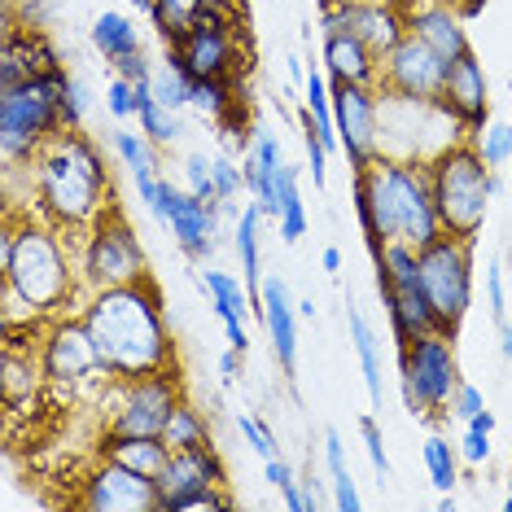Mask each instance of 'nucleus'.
Instances as JSON below:
<instances>
[{
	"mask_svg": "<svg viewBox=\"0 0 512 512\" xmlns=\"http://www.w3.org/2000/svg\"><path fill=\"white\" fill-rule=\"evenodd\" d=\"M372 267H377V298L386 302L394 346H407L421 333H434L438 324H434V307H429L425 285H421L416 250L403 246V241H390V246L372 259Z\"/></svg>",
	"mask_w": 512,
	"mask_h": 512,
	"instance_id": "obj_10",
	"label": "nucleus"
},
{
	"mask_svg": "<svg viewBox=\"0 0 512 512\" xmlns=\"http://www.w3.org/2000/svg\"><path fill=\"white\" fill-rule=\"evenodd\" d=\"M504 508L512 512V477H508V495H504Z\"/></svg>",
	"mask_w": 512,
	"mask_h": 512,
	"instance_id": "obj_59",
	"label": "nucleus"
},
{
	"mask_svg": "<svg viewBox=\"0 0 512 512\" xmlns=\"http://www.w3.org/2000/svg\"><path fill=\"white\" fill-rule=\"evenodd\" d=\"M346 329H351V346H355L359 372H364V390H368L372 407L381 412V399H386V390H381V342H377V333H372V324L364 320V311H359L355 302H346Z\"/></svg>",
	"mask_w": 512,
	"mask_h": 512,
	"instance_id": "obj_29",
	"label": "nucleus"
},
{
	"mask_svg": "<svg viewBox=\"0 0 512 512\" xmlns=\"http://www.w3.org/2000/svg\"><path fill=\"white\" fill-rule=\"evenodd\" d=\"M320 62L333 84H377L381 57L351 31H324L320 36Z\"/></svg>",
	"mask_w": 512,
	"mask_h": 512,
	"instance_id": "obj_25",
	"label": "nucleus"
},
{
	"mask_svg": "<svg viewBox=\"0 0 512 512\" xmlns=\"http://www.w3.org/2000/svg\"><path fill=\"white\" fill-rule=\"evenodd\" d=\"M403 5V22L412 36H421L429 49H438L447 62H456L473 49L469 31H464V9H456L451 0H399Z\"/></svg>",
	"mask_w": 512,
	"mask_h": 512,
	"instance_id": "obj_20",
	"label": "nucleus"
},
{
	"mask_svg": "<svg viewBox=\"0 0 512 512\" xmlns=\"http://www.w3.org/2000/svg\"><path fill=\"white\" fill-rule=\"evenodd\" d=\"M451 5L464 9V14H477V9H482V0H451Z\"/></svg>",
	"mask_w": 512,
	"mask_h": 512,
	"instance_id": "obj_58",
	"label": "nucleus"
},
{
	"mask_svg": "<svg viewBox=\"0 0 512 512\" xmlns=\"http://www.w3.org/2000/svg\"><path fill=\"white\" fill-rule=\"evenodd\" d=\"M232 425H237V434L246 438V447H250L259 460L281 456V447H276V434H272V429H267L254 412H237V416H232Z\"/></svg>",
	"mask_w": 512,
	"mask_h": 512,
	"instance_id": "obj_42",
	"label": "nucleus"
},
{
	"mask_svg": "<svg viewBox=\"0 0 512 512\" xmlns=\"http://www.w3.org/2000/svg\"><path fill=\"white\" fill-rule=\"evenodd\" d=\"M237 499L228 495V486H211V491H202V495H189L176 512H228Z\"/></svg>",
	"mask_w": 512,
	"mask_h": 512,
	"instance_id": "obj_50",
	"label": "nucleus"
},
{
	"mask_svg": "<svg viewBox=\"0 0 512 512\" xmlns=\"http://www.w3.org/2000/svg\"><path fill=\"white\" fill-rule=\"evenodd\" d=\"M189 106L211 123H224L232 110H241V88L237 79H193Z\"/></svg>",
	"mask_w": 512,
	"mask_h": 512,
	"instance_id": "obj_36",
	"label": "nucleus"
},
{
	"mask_svg": "<svg viewBox=\"0 0 512 512\" xmlns=\"http://www.w3.org/2000/svg\"><path fill=\"white\" fill-rule=\"evenodd\" d=\"M460 381L464 377L451 333L434 329L399 346V394L412 416H447L451 394H456Z\"/></svg>",
	"mask_w": 512,
	"mask_h": 512,
	"instance_id": "obj_7",
	"label": "nucleus"
},
{
	"mask_svg": "<svg viewBox=\"0 0 512 512\" xmlns=\"http://www.w3.org/2000/svg\"><path fill=\"white\" fill-rule=\"evenodd\" d=\"M211 486H228V464L219 456L215 442L193 451H171L167 469L158 473V495H162V512H176L189 495H202Z\"/></svg>",
	"mask_w": 512,
	"mask_h": 512,
	"instance_id": "obj_19",
	"label": "nucleus"
},
{
	"mask_svg": "<svg viewBox=\"0 0 512 512\" xmlns=\"http://www.w3.org/2000/svg\"><path fill=\"white\" fill-rule=\"evenodd\" d=\"M429 189L438 202L442 232L477 241V232L486 228V211L499 197V176L469 141H456L429 158Z\"/></svg>",
	"mask_w": 512,
	"mask_h": 512,
	"instance_id": "obj_6",
	"label": "nucleus"
},
{
	"mask_svg": "<svg viewBox=\"0 0 512 512\" xmlns=\"http://www.w3.org/2000/svg\"><path fill=\"white\" fill-rule=\"evenodd\" d=\"M460 460L469 464V469H482V464H491V429L464 425V434H460Z\"/></svg>",
	"mask_w": 512,
	"mask_h": 512,
	"instance_id": "obj_47",
	"label": "nucleus"
},
{
	"mask_svg": "<svg viewBox=\"0 0 512 512\" xmlns=\"http://www.w3.org/2000/svg\"><path fill=\"white\" fill-rule=\"evenodd\" d=\"M359 434H364V447H368L372 473H377V482L386 486L394 469H390V451H386V438H381V425L372 421V416H359Z\"/></svg>",
	"mask_w": 512,
	"mask_h": 512,
	"instance_id": "obj_44",
	"label": "nucleus"
},
{
	"mask_svg": "<svg viewBox=\"0 0 512 512\" xmlns=\"http://www.w3.org/2000/svg\"><path fill=\"white\" fill-rule=\"evenodd\" d=\"M154 5H158V14L149 18V27H154L167 44L176 40L184 27H193L197 14H202V0H154Z\"/></svg>",
	"mask_w": 512,
	"mask_h": 512,
	"instance_id": "obj_39",
	"label": "nucleus"
},
{
	"mask_svg": "<svg viewBox=\"0 0 512 512\" xmlns=\"http://www.w3.org/2000/svg\"><path fill=\"white\" fill-rule=\"evenodd\" d=\"M320 267H324V272H342V250H337V246H324V254H320Z\"/></svg>",
	"mask_w": 512,
	"mask_h": 512,
	"instance_id": "obj_55",
	"label": "nucleus"
},
{
	"mask_svg": "<svg viewBox=\"0 0 512 512\" xmlns=\"http://www.w3.org/2000/svg\"><path fill=\"white\" fill-rule=\"evenodd\" d=\"M333 123L346 167L368 171L381 158V92L377 84H333Z\"/></svg>",
	"mask_w": 512,
	"mask_h": 512,
	"instance_id": "obj_15",
	"label": "nucleus"
},
{
	"mask_svg": "<svg viewBox=\"0 0 512 512\" xmlns=\"http://www.w3.org/2000/svg\"><path fill=\"white\" fill-rule=\"evenodd\" d=\"M263 211L254 202H246L237 211V224H232V246H237V259H241V281L250 285V294L259 298V285H263V246H259V228H263Z\"/></svg>",
	"mask_w": 512,
	"mask_h": 512,
	"instance_id": "obj_30",
	"label": "nucleus"
},
{
	"mask_svg": "<svg viewBox=\"0 0 512 512\" xmlns=\"http://www.w3.org/2000/svg\"><path fill=\"white\" fill-rule=\"evenodd\" d=\"M66 66H53L27 84L0 88V154H5V171H31L44 149L66 132L62 119V88H66Z\"/></svg>",
	"mask_w": 512,
	"mask_h": 512,
	"instance_id": "obj_5",
	"label": "nucleus"
},
{
	"mask_svg": "<svg viewBox=\"0 0 512 512\" xmlns=\"http://www.w3.org/2000/svg\"><path fill=\"white\" fill-rule=\"evenodd\" d=\"M31 197H36V215L57 224L62 232H88L101 215L114 206L110 167L101 145L79 127H66L44 154L31 162Z\"/></svg>",
	"mask_w": 512,
	"mask_h": 512,
	"instance_id": "obj_4",
	"label": "nucleus"
},
{
	"mask_svg": "<svg viewBox=\"0 0 512 512\" xmlns=\"http://www.w3.org/2000/svg\"><path fill=\"white\" fill-rule=\"evenodd\" d=\"M136 101H141V110H136V127H141V132H145L158 149L176 145L180 136H184V119H180V110L158 106L154 92H149V79H145V84H136Z\"/></svg>",
	"mask_w": 512,
	"mask_h": 512,
	"instance_id": "obj_31",
	"label": "nucleus"
},
{
	"mask_svg": "<svg viewBox=\"0 0 512 512\" xmlns=\"http://www.w3.org/2000/svg\"><path fill=\"white\" fill-rule=\"evenodd\" d=\"M285 154H281V141L272 132H254V145L250 154L241 158V171H246V193L250 202L276 224V211H281V176H285Z\"/></svg>",
	"mask_w": 512,
	"mask_h": 512,
	"instance_id": "obj_24",
	"label": "nucleus"
},
{
	"mask_svg": "<svg viewBox=\"0 0 512 512\" xmlns=\"http://www.w3.org/2000/svg\"><path fill=\"white\" fill-rule=\"evenodd\" d=\"M110 71L123 75V79H132V84H145V79L154 75V57H149V53H132V57H123V62H114Z\"/></svg>",
	"mask_w": 512,
	"mask_h": 512,
	"instance_id": "obj_51",
	"label": "nucleus"
},
{
	"mask_svg": "<svg viewBox=\"0 0 512 512\" xmlns=\"http://www.w3.org/2000/svg\"><path fill=\"white\" fill-rule=\"evenodd\" d=\"M84 114H88V88H84V79H66V88H62V119L66 127H84Z\"/></svg>",
	"mask_w": 512,
	"mask_h": 512,
	"instance_id": "obj_49",
	"label": "nucleus"
},
{
	"mask_svg": "<svg viewBox=\"0 0 512 512\" xmlns=\"http://www.w3.org/2000/svg\"><path fill=\"white\" fill-rule=\"evenodd\" d=\"M219 372H224V381H237V372H241V351H232V346H228V351L219 355Z\"/></svg>",
	"mask_w": 512,
	"mask_h": 512,
	"instance_id": "obj_54",
	"label": "nucleus"
},
{
	"mask_svg": "<svg viewBox=\"0 0 512 512\" xmlns=\"http://www.w3.org/2000/svg\"><path fill=\"white\" fill-rule=\"evenodd\" d=\"M92 49L101 53L106 66H114L132 53H145V36H141V27H136V18L119 14V9H101V14L92 18Z\"/></svg>",
	"mask_w": 512,
	"mask_h": 512,
	"instance_id": "obj_28",
	"label": "nucleus"
},
{
	"mask_svg": "<svg viewBox=\"0 0 512 512\" xmlns=\"http://www.w3.org/2000/svg\"><path fill=\"white\" fill-rule=\"evenodd\" d=\"M184 386L176 368L149 372V377H132V381H114V399H110V416L101 434H162L171 421V412L180 407Z\"/></svg>",
	"mask_w": 512,
	"mask_h": 512,
	"instance_id": "obj_12",
	"label": "nucleus"
},
{
	"mask_svg": "<svg viewBox=\"0 0 512 512\" xmlns=\"http://www.w3.org/2000/svg\"><path fill=\"white\" fill-rule=\"evenodd\" d=\"M355 219L372 259L390 241L425 250L434 237H442L438 202L429 189V162L381 154L368 171H355Z\"/></svg>",
	"mask_w": 512,
	"mask_h": 512,
	"instance_id": "obj_3",
	"label": "nucleus"
},
{
	"mask_svg": "<svg viewBox=\"0 0 512 512\" xmlns=\"http://www.w3.org/2000/svg\"><path fill=\"white\" fill-rule=\"evenodd\" d=\"M333 5H342V0H320V14H324V9H333Z\"/></svg>",
	"mask_w": 512,
	"mask_h": 512,
	"instance_id": "obj_60",
	"label": "nucleus"
},
{
	"mask_svg": "<svg viewBox=\"0 0 512 512\" xmlns=\"http://www.w3.org/2000/svg\"><path fill=\"white\" fill-rule=\"evenodd\" d=\"M101 456L119 460L127 464V469L145 473V477H158L162 469H167L171 460V447L162 434H101Z\"/></svg>",
	"mask_w": 512,
	"mask_h": 512,
	"instance_id": "obj_27",
	"label": "nucleus"
},
{
	"mask_svg": "<svg viewBox=\"0 0 512 512\" xmlns=\"http://www.w3.org/2000/svg\"><path fill=\"white\" fill-rule=\"evenodd\" d=\"M110 149H114V158H119V167L136 184V202H141L145 211H154L158 184H162V176H158V145L149 141L141 127H136V132L114 127V132H110Z\"/></svg>",
	"mask_w": 512,
	"mask_h": 512,
	"instance_id": "obj_26",
	"label": "nucleus"
},
{
	"mask_svg": "<svg viewBox=\"0 0 512 512\" xmlns=\"http://www.w3.org/2000/svg\"><path fill=\"white\" fill-rule=\"evenodd\" d=\"M184 189H189L193 197H202V202H215L219 211H224V202H219V189H215L211 158H206L202 149H193V154L184 158Z\"/></svg>",
	"mask_w": 512,
	"mask_h": 512,
	"instance_id": "obj_41",
	"label": "nucleus"
},
{
	"mask_svg": "<svg viewBox=\"0 0 512 512\" xmlns=\"http://www.w3.org/2000/svg\"><path fill=\"white\" fill-rule=\"evenodd\" d=\"M324 469H329V486H333V508L355 512L359 504H364V499H359L351 464H346V442H342L337 429H324Z\"/></svg>",
	"mask_w": 512,
	"mask_h": 512,
	"instance_id": "obj_32",
	"label": "nucleus"
},
{
	"mask_svg": "<svg viewBox=\"0 0 512 512\" xmlns=\"http://www.w3.org/2000/svg\"><path fill=\"white\" fill-rule=\"evenodd\" d=\"M162 438H167L171 451H193V447H206V442H215L206 412L197 403H189V399H180V407L171 412L167 429H162Z\"/></svg>",
	"mask_w": 512,
	"mask_h": 512,
	"instance_id": "obj_35",
	"label": "nucleus"
},
{
	"mask_svg": "<svg viewBox=\"0 0 512 512\" xmlns=\"http://www.w3.org/2000/svg\"><path fill=\"white\" fill-rule=\"evenodd\" d=\"M438 101H442V110L464 127V132H473V127H482L486 119H491V79H486V66L477 62L473 49L451 62L447 84H442Z\"/></svg>",
	"mask_w": 512,
	"mask_h": 512,
	"instance_id": "obj_21",
	"label": "nucleus"
},
{
	"mask_svg": "<svg viewBox=\"0 0 512 512\" xmlns=\"http://www.w3.org/2000/svg\"><path fill=\"white\" fill-rule=\"evenodd\" d=\"M263 473H267V482L276 486V495L285 499L289 512H307V499H302V473H294V464L272 456V460H263Z\"/></svg>",
	"mask_w": 512,
	"mask_h": 512,
	"instance_id": "obj_40",
	"label": "nucleus"
},
{
	"mask_svg": "<svg viewBox=\"0 0 512 512\" xmlns=\"http://www.w3.org/2000/svg\"><path fill=\"white\" fill-rule=\"evenodd\" d=\"M259 320L267 329V342H272V359L281 364L285 377L298 372V302L289 298V285L281 276H263L259 285Z\"/></svg>",
	"mask_w": 512,
	"mask_h": 512,
	"instance_id": "obj_22",
	"label": "nucleus"
},
{
	"mask_svg": "<svg viewBox=\"0 0 512 512\" xmlns=\"http://www.w3.org/2000/svg\"><path fill=\"white\" fill-rule=\"evenodd\" d=\"M298 316H302V320H311V316H316V302L302 298V302H298Z\"/></svg>",
	"mask_w": 512,
	"mask_h": 512,
	"instance_id": "obj_57",
	"label": "nucleus"
},
{
	"mask_svg": "<svg viewBox=\"0 0 512 512\" xmlns=\"http://www.w3.org/2000/svg\"><path fill=\"white\" fill-rule=\"evenodd\" d=\"M276 237L285 246H298L307 237V206H302V189H298V167H285L281 176V211H276Z\"/></svg>",
	"mask_w": 512,
	"mask_h": 512,
	"instance_id": "obj_37",
	"label": "nucleus"
},
{
	"mask_svg": "<svg viewBox=\"0 0 512 512\" xmlns=\"http://www.w3.org/2000/svg\"><path fill=\"white\" fill-rule=\"evenodd\" d=\"M302 499H307V512L324 508V495H320V477H316V473H302Z\"/></svg>",
	"mask_w": 512,
	"mask_h": 512,
	"instance_id": "obj_52",
	"label": "nucleus"
},
{
	"mask_svg": "<svg viewBox=\"0 0 512 512\" xmlns=\"http://www.w3.org/2000/svg\"><path fill=\"white\" fill-rule=\"evenodd\" d=\"M79 316L92 329V342L114 381L176 368V337H171L167 302L154 276L114 289H88L79 298Z\"/></svg>",
	"mask_w": 512,
	"mask_h": 512,
	"instance_id": "obj_2",
	"label": "nucleus"
},
{
	"mask_svg": "<svg viewBox=\"0 0 512 512\" xmlns=\"http://www.w3.org/2000/svg\"><path fill=\"white\" fill-rule=\"evenodd\" d=\"M508 171H512V162H508Z\"/></svg>",
	"mask_w": 512,
	"mask_h": 512,
	"instance_id": "obj_61",
	"label": "nucleus"
},
{
	"mask_svg": "<svg viewBox=\"0 0 512 512\" xmlns=\"http://www.w3.org/2000/svg\"><path fill=\"white\" fill-rule=\"evenodd\" d=\"M421 464H425V473H429V486L442 495H451L460 486V442H451V438H442V434H429L425 438V447H421Z\"/></svg>",
	"mask_w": 512,
	"mask_h": 512,
	"instance_id": "obj_33",
	"label": "nucleus"
},
{
	"mask_svg": "<svg viewBox=\"0 0 512 512\" xmlns=\"http://www.w3.org/2000/svg\"><path fill=\"white\" fill-rule=\"evenodd\" d=\"M197 285H202V294L206 302H211V311H215V320L224 324V337H228V346L232 351H241L246 355L250 351V329H246V316H250V302H259L250 294V285H241L232 272H219V267H206L202 276H197Z\"/></svg>",
	"mask_w": 512,
	"mask_h": 512,
	"instance_id": "obj_23",
	"label": "nucleus"
},
{
	"mask_svg": "<svg viewBox=\"0 0 512 512\" xmlns=\"http://www.w3.org/2000/svg\"><path fill=\"white\" fill-rule=\"evenodd\" d=\"M75 504L88 512H162V495H158V477H145L119 460L101 456L79 482Z\"/></svg>",
	"mask_w": 512,
	"mask_h": 512,
	"instance_id": "obj_17",
	"label": "nucleus"
},
{
	"mask_svg": "<svg viewBox=\"0 0 512 512\" xmlns=\"http://www.w3.org/2000/svg\"><path fill=\"white\" fill-rule=\"evenodd\" d=\"M158 219L162 228L171 232V241L184 250V259L193 263H206L219 246V219H224V211H219L215 202H202V197H193L184 184H171L167 176H162L158 184V202L154 211H149Z\"/></svg>",
	"mask_w": 512,
	"mask_h": 512,
	"instance_id": "obj_14",
	"label": "nucleus"
},
{
	"mask_svg": "<svg viewBox=\"0 0 512 512\" xmlns=\"http://www.w3.org/2000/svg\"><path fill=\"white\" fill-rule=\"evenodd\" d=\"M324 31H351L377 57H386L407 36V22L399 0H342L320 14V36Z\"/></svg>",
	"mask_w": 512,
	"mask_h": 512,
	"instance_id": "obj_18",
	"label": "nucleus"
},
{
	"mask_svg": "<svg viewBox=\"0 0 512 512\" xmlns=\"http://www.w3.org/2000/svg\"><path fill=\"white\" fill-rule=\"evenodd\" d=\"M495 329H499V355H504V359H508V364H512V320H504V324H495Z\"/></svg>",
	"mask_w": 512,
	"mask_h": 512,
	"instance_id": "obj_56",
	"label": "nucleus"
},
{
	"mask_svg": "<svg viewBox=\"0 0 512 512\" xmlns=\"http://www.w3.org/2000/svg\"><path fill=\"white\" fill-rule=\"evenodd\" d=\"M486 407V399H482V390L473 386V381H460L456 386V394H451V407H447V421H460V425H469L477 412Z\"/></svg>",
	"mask_w": 512,
	"mask_h": 512,
	"instance_id": "obj_48",
	"label": "nucleus"
},
{
	"mask_svg": "<svg viewBox=\"0 0 512 512\" xmlns=\"http://www.w3.org/2000/svg\"><path fill=\"white\" fill-rule=\"evenodd\" d=\"M149 92H154L158 106L184 110V106H189V97H193V75L184 71L171 53H162L154 62V75H149Z\"/></svg>",
	"mask_w": 512,
	"mask_h": 512,
	"instance_id": "obj_34",
	"label": "nucleus"
},
{
	"mask_svg": "<svg viewBox=\"0 0 512 512\" xmlns=\"http://www.w3.org/2000/svg\"><path fill=\"white\" fill-rule=\"evenodd\" d=\"M469 145L482 154V162L491 171L508 167L512 162V119H486L482 127H473L469 132Z\"/></svg>",
	"mask_w": 512,
	"mask_h": 512,
	"instance_id": "obj_38",
	"label": "nucleus"
},
{
	"mask_svg": "<svg viewBox=\"0 0 512 512\" xmlns=\"http://www.w3.org/2000/svg\"><path fill=\"white\" fill-rule=\"evenodd\" d=\"M451 62L438 49H429L421 36H407L381 57V75H377V92L386 97H407V101H438L442 84H447Z\"/></svg>",
	"mask_w": 512,
	"mask_h": 512,
	"instance_id": "obj_16",
	"label": "nucleus"
},
{
	"mask_svg": "<svg viewBox=\"0 0 512 512\" xmlns=\"http://www.w3.org/2000/svg\"><path fill=\"white\" fill-rule=\"evenodd\" d=\"M36 355L49 386H88V381H114L106 359H101L92 329L84 316H49L36 333Z\"/></svg>",
	"mask_w": 512,
	"mask_h": 512,
	"instance_id": "obj_11",
	"label": "nucleus"
},
{
	"mask_svg": "<svg viewBox=\"0 0 512 512\" xmlns=\"http://www.w3.org/2000/svg\"><path fill=\"white\" fill-rule=\"evenodd\" d=\"M71 232H62L36 211H9L0 232V298H5V333L36 329L49 316H62L84 298L79 254H71Z\"/></svg>",
	"mask_w": 512,
	"mask_h": 512,
	"instance_id": "obj_1",
	"label": "nucleus"
},
{
	"mask_svg": "<svg viewBox=\"0 0 512 512\" xmlns=\"http://www.w3.org/2000/svg\"><path fill=\"white\" fill-rule=\"evenodd\" d=\"M416 267H421L425 298L434 307V324L456 337L473 307V241L442 232L425 250H416Z\"/></svg>",
	"mask_w": 512,
	"mask_h": 512,
	"instance_id": "obj_9",
	"label": "nucleus"
},
{
	"mask_svg": "<svg viewBox=\"0 0 512 512\" xmlns=\"http://www.w3.org/2000/svg\"><path fill=\"white\" fill-rule=\"evenodd\" d=\"M193 79H237L246 71V57L237 49V18L202 9L193 27H184L167 49Z\"/></svg>",
	"mask_w": 512,
	"mask_h": 512,
	"instance_id": "obj_13",
	"label": "nucleus"
},
{
	"mask_svg": "<svg viewBox=\"0 0 512 512\" xmlns=\"http://www.w3.org/2000/svg\"><path fill=\"white\" fill-rule=\"evenodd\" d=\"M79 281L88 289H114L149 276V254L141 246V232L127 224L119 206H110L88 232H79Z\"/></svg>",
	"mask_w": 512,
	"mask_h": 512,
	"instance_id": "obj_8",
	"label": "nucleus"
},
{
	"mask_svg": "<svg viewBox=\"0 0 512 512\" xmlns=\"http://www.w3.org/2000/svg\"><path fill=\"white\" fill-rule=\"evenodd\" d=\"M486 311H491L495 324L508 320V285H504V263L491 259V267H486Z\"/></svg>",
	"mask_w": 512,
	"mask_h": 512,
	"instance_id": "obj_46",
	"label": "nucleus"
},
{
	"mask_svg": "<svg viewBox=\"0 0 512 512\" xmlns=\"http://www.w3.org/2000/svg\"><path fill=\"white\" fill-rule=\"evenodd\" d=\"M106 110H110L119 123H123V119H136L141 101H136V84H132V79H123V75L110 79V88H106Z\"/></svg>",
	"mask_w": 512,
	"mask_h": 512,
	"instance_id": "obj_45",
	"label": "nucleus"
},
{
	"mask_svg": "<svg viewBox=\"0 0 512 512\" xmlns=\"http://www.w3.org/2000/svg\"><path fill=\"white\" fill-rule=\"evenodd\" d=\"M211 171H215L219 202H237V197L246 193V171H241V158H232V154H215V158H211Z\"/></svg>",
	"mask_w": 512,
	"mask_h": 512,
	"instance_id": "obj_43",
	"label": "nucleus"
},
{
	"mask_svg": "<svg viewBox=\"0 0 512 512\" xmlns=\"http://www.w3.org/2000/svg\"><path fill=\"white\" fill-rule=\"evenodd\" d=\"M202 9L224 14V18H237V14H246V0H202Z\"/></svg>",
	"mask_w": 512,
	"mask_h": 512,
	"instance_id": "obj_53",
	"label": "nucleus"
}]
</instances>
